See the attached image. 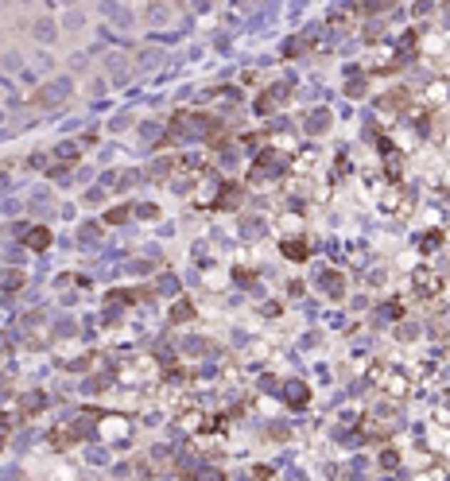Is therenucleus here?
I'll use <instances>...</instances> for the list:
<instances>
[{
    "mask_svg": "<svg viewBox=\"0 0 450 481\" xmlns=\"http://www.w3.org/2000/svg\"><path fill=\"white\" fill-rule=\"evenodd\" d=\"M446 288H450V283H446V275L439 268H416V272H411V295L423 299V303L443 299Z\"/></svg>",
    "mask_w": 450,
    "mask_h": 481,
    "instance_id": "obj_1",
    "label": "nucleus"
},
{
    "mask_svg": "<svg viewBox=\"0 0 450 481\" xmlns=\"http://www.w3.org/2000/svg\"><path fill=\"white\" fill-rule=\"evenodd\" d=\"M381 163H384V183L400 186V179H404V151L396 148L388 136H381Z\"/></svg>",
    "mask_w": 450,
    "mask_h": 481,
    "instance_id": "obj_2",
    "label": "nucleus"
},
{
    "mask_svg": "<svg viewBox=\"0 0 450 481\" xmlns=\"http://www.w3.org/2000/svg\"><path fill=\"white\" fill-rule=\"evenodd\" d=\"M241 202H245V186H241V183H218L214 210H237Z\"/></svg>",
    "mask_w": 450,
    "mask_h": 481,
    "instance_id": "obj_3",
    "label": "nucleus"
},
{
    "mask_svg": "<svg viewBox=\"0 0 450 481\" xmlns=\"http://www.w3.org/2000/svg\"><path fill=\"white\" fill-rule=\"evenodd\" d=\"M291 97V82H276L272 90H264L260 97H257V113H272L276 105H284Z\"/></svg>",
    "mask_w": 450,
    "mask_h": 481,
    "instance_id": "obj_4",
    "label": "nucleus"
},
{
    "mask_svg": "<svg viewBox=\"0 0 450 481\" xmlns=\"http://www.w3.org/2000/svg\"><path fill=\"white\" fill-rule=\"evenodd\" d=\"M381 388H384L392 400H404V396L411 392V377H408V373H392V369H388L384 380H381Z\"/></svg>",
    "mask_w": 450,
    "mask_h": 481,
    "instance_id": "obj_5",
    "label": "nucleus"
},
{
    "mask_svg": "<svg viewBox=\"0 0 450 481\" xmlns=\"http://www.w3.org/2000/svg\"><path fill=\"white\" fill-rule=\"evenodd\" d=\"M315 167H319V151H315V148H299L295 156H291L287 171H291V175H311Z\"/></svg>",
    "mask_w": 450,
    "mask_h": 481,
    "instance_id": "obj_6",
    "label": "nucleus"
},
{
    "mask_svg": "<svg viewBox=\"0 0 450 481\" xmlns=\"http://www.w3.org/2000/svg\"><path fill=\"white\" fill-rule=\"evenodd\" d=\"M280 253H284L287 260L303 264V260H311V241H307V237H284V245H280Z\"/></svg>",
    "mask_w": 450,
    "mask_h": 481,
    "instance_id": "obj_7",
    "label": "nucleus"
},
{
    "mask_svg": "<svg viewBox=\"0 0 450 481\" xmlns=\"http://www.w3.org/2000/svg\"><path fill=\"white\" fill-rule=\"evenodd\" d=\"M377 202H381V210H384V213H400V210H404V186L384 183V191L377 194Z\"/></svg>",
    "mask_w": 450,
    "mask_h": 481,
    "instance_id": "obj_8",
    "label": "nucleus"
},
{
    "mask_svg": "<svg viewBox=\"0 0 450 481\" xmlns=\"http://www.w3.org/2000/svg\"><path fill=\"white\" fill-rule=\"evenodd\" d=\"M284 400L291 407H307V404H311V388H307L303 380H287V385H284Z\"/></svg>",
    "mask_w": 450,
    "mask_h": 481,
    "instance_id": "obj_9",
    "label": "nucleus"
},
{
    "mask_svg": "<svg viewBox=\"0 0 450 481\" xmlns=\"http://www.w3.org/2000/svg\"><path fill=\"white\" fill-rule=\"evenodd\" d=\"M446 97H450V82H431L427 93H423V105H427V109H435V105H443Z\"/></svg>",
    "mask_w": 450,
    "mask_h": 481,
    "instance_id": "obj_10",
    "label": "nucleus"
},
{
    "mask_svg": "<svg viewBox=\"0 0 450 481\" xmlns=\"http://www.w3.org/2000/svg\"><path fill=\"white\" fill-rule=\"evenodd\" d=\"M24 245L35 248V253H43V248H51V229H43V226H35L24 233Z\"/></svg>",
    "mask_w": 450,
    "mask_h": 481,
    "instance_id": "obj_11",
    "label": "nucleus"
},
{
    "mask_svg": "<svg viewBox=\"0 0 450 481\" xmlns=\"http://www.w3.org/2000/svg\"><path fill=\"white\" fill-rule=\"evenodd\" d=\"M101 431H105V439H121L128 431V420L125 415H101Z\"/></svg>",
    "mask_w": 450,
    "mask_h": 481,
    "instance_id": "obj_12",
    "label": "nucleus"
},
{
    "mask_svg": "<svg viewBox=\"0 0 450 481\" xmlns=\"http://www.w3.org/2000/svg\"><path fill=\"white\" fill-rule=\"evenodd\" d=\"M43 404H47V396H43V392H31V396H24L20 415H16V420H31L35 412H43Z\"/></svg>",
    "mask_w": 450,
    "mask_h": 481,
    "instance_id": "obj_13",
    "label": "nucleus"
},
{
    "mask_svg": "<svg viewBox=\"0 0 450 481\" xmlns=\"http://www.w3.org/2000/svg\"><path fill=\"white\" fill-rule=\"evenodd\" d=\"M311 47H315V35H299V39L284 43V59H299L303 51H311Z\"/></svg>",
    "mask_w": 450,
    "mask_h": 481,
    "instance_id": "obj_14",
    "label": "nucleus"
},
{
    "mask_svg": "<svg viewBox=\"0 0 450 481\" xmlns=\"http://www.w3.org/2000/svg\"><path fill=\"white\" fill-rule=\"evenodd\" d=\"M190 318H194V303H190V299H179V303L171 307V323L179 326V323H190Z\"/></svg>",
    "mask_w": 450,
    "mask_h": 481,
    "instance_id": "obj_15",
    "label": "nucleus"
},
{
    "mask_svg": "<svg viewBox=\"0 0 450 481\" xmlns=\"http://www.w3.org/2000/svg\"><path fill=\"white\" fill-rule=\"evenodd\" d=\"M63 90H66V82H51L47 90H43L39 105H58V101H63Z\"/></svg>",
    "mask_w": 450,
    "mask_h": 481,
    "instance_id": "obj_16",
    "label": "nucleus"
},
{
    "mask_svg": "<svg viewBox=\"0 0 450 481\" xmlns=\"http://www.w3.org/2000/svg\"><path fill=\"white\" fill-rule=\"evenodd\" d=\"M439 245H443V233H439V229H431V233L419 237V253H435Z\"/></svg>",
    "mask_w": 450,
    "mask_h": 481,
    "instance_id": "obj_17",
    "label": "nucleus"
},
{
    "mask_svg": "<svg viewBox=\"0 0 450 481\" xmlns=\"http://www.w3.org/2000/svg\"><path fill=\"white\" fill-rule=\"evenodd\" d=\"M307 121H311V124H307L311 132H326V124H330V113H326V109H319V113H311Z\"/></svg>",
    "mask_w": 450,
    "mask_h": 481,
    "instance_id": "obj_18",
    "label": "nucleus"
},
{
    "mask_svg": "<svg viewBox=\"0 0 450 481\" xmlns=\"http://www.w3.org/2000/svg\"><path fill=\"white\" fill-rule=\"evenodd\" d=\"M128 206H117V210H109V213H105V221H109V226H121V221H128Z\"/></svg>",
    "mask_w": 450,
    "mask_h": 481,
    "instance_id": "obj_19",
    "label": "nucleus"
},
{
    "mask_svg": "<svg viewBox=\"0 0 450 481\" xmlns=\"http://www.w3.org/2000/svg\"><path fill=\"white\" fill-rule=\"evenodd\" d=\"M346 90H349V97H361L365 93V74H354V82H346Z\"/></svg>",
    "mask_w": 450,
    "mask_h": 481,
    "instance_id": "obj_20",
    "label": "nucleus"
},
{
    "mask_svg": "<svg viewBox=\"0 0 450 481\" xmlns=\"http://www.w3.org/2000/svg\"><path fill=\"white\" fill-rule=\"evenodd\" d=\"M194 481H225V474H222V470H202Z\"/></svg>",
    "mask_w": 450,
    "mask_h": 481,
    "instance_id": "obj_21",
    "label": "nucleus"
},
{
    "mask_svg": "<svg viewBox=\"0 0 450 481\" xmlns=\"http://www.w3.org/2000/svg\"><path fill=\"white\" fill-rule=\"evenodd\" d=\"M20 283H24V275H20V272H12V275H8V280H4V288H8V291H16V288H20Z\"/></svg>",
    "mask_w": 450,
    "mask_h": 481,
    "instance_id": "obj_22",
    "label": "nucleus"
},
{
    "mask_svg": "<svg viewBox=\"0 0 450 481\" xmlns=\"http://www.w3.org/2000/svg\"><path fill=\"white\" fill-rule=\"evenodd\" d=\"M381 462H384V470H396V450H384Z\"/></svg>",
    "mask_w": 450,
    "mask_h": 481,
    "instance_id": "obj_23",
    "label": "nucleus"
},
{
    "mask_svg": "<svg viewBox=\"0 0 450 481\" xmlns=\"http://www.w3.org/2000/svg\"><path fill=\"white\" fill-rule=\"evenodd\" d=\"M257 481H276V474L272 470H257Z\"/></svg>",
    "mask_w": 450,
    "mask_h": 481,
    "instance_id": "obj_24",
    "label": "nucleus"
},
{
    "mask_svg": "<svg viewBox=\"0 0 450 481\" xmlns=\"http://www.w3.org/2000/svg\"><path fill=\"white\" fill-rule=\"evenodd\" d=\"M4 179H8V167H4V163H0V183H4Z\"/></svg>",
    "mask_w": 450,
    "mask_h": 481,
    "instance_id": "obj_25",
    "label": "nucleus"
}]
</instances>
